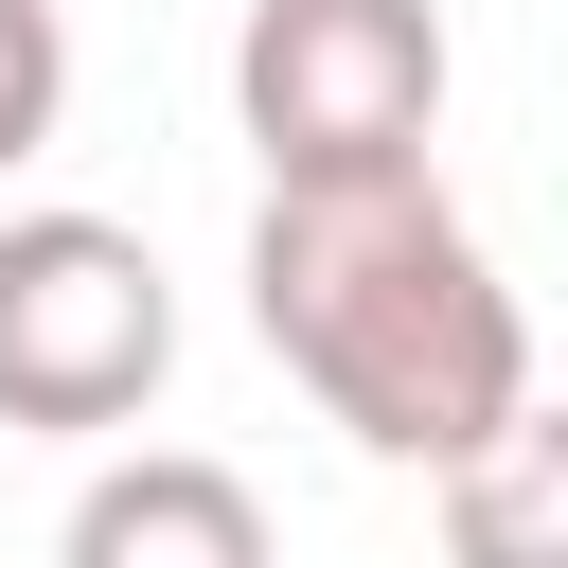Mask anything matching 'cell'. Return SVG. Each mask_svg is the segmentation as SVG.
<instances>
[{"instance_id": "2", "label": "cell", "mask_w": 568, "mask_h": 568, "mask_svg": "<svg viewBox=\"0 0 568 568\" xmlns=\"http://www.w3.org/2000/svg\"><path fill=\"white\" fill-rule=\"evenodd\" d=\"M178 373V284L124 213H0V426L106 444Z\"/></svg>"}, {"instance_id": "4", "label": "cell", "mask_w": 568, "mask_h": 568, "mask_svg": "<svg viewBox=\"0 0 568 568\" xmlns=\"http://www.w3.org/2000/svg\"><path fill=\"white\" fill-rule=\"evenodd\" d=\"M53 568H284V532H266V497H248L231 462L142 444V462H106V479L71 497Z\"/></svg>"}, {"instance_id": "1", "label": "cell", "mask_w": 568, "mask_h": 568, "mask_svg": "<svg viewBox=\"0 0 568 568\" xmlns=\"http://www.w3.org/2000/svg\"><path fill=\"white\" fill-rule=\"evenodd\" d=\"M248 337L302 373V408L373 462H462L497 408H532V320L462 195L426 160L390 178H266L248 213Z\"/></svg>"}, {"instance_id": "5", "label": "cell", "mask_w": 568, "mask_h": 568, "mask_svg": "<svg viewBox=\"0 0 568 568\" xmlns=\"http://www.w3.org/2000/svg\"><path fill=\"white\" fill-rule=\"evenodd\" d=\"M444 497V568H568V426L550 408H497L462 462H426Z\"/></svg>"}, {"instance_id": "6", "label": "cell", "mask_w": 568, "mask_h": 568, "mask_svg": "<svg viewBox=\"0 0 568 568\" xmlns=\"http://www.w3.org/2000/svg\"><path fill=\"white\" fill-rule=\"evenodd\" d=\"M71 124V18L53 0H0V178Z\"/></svg>"}, {"instance_id": "3", "label": "cell", "mask_w": 568, "mask_h": 568, "mask_svg": "<svg viewBox=\"0 0 568 568\" xmlns=\"http://www.w3.org/2000/svg\"><path fill=\"white\" fill-rule=\"evenodd\" d=\"M231 124L266 178H390L444 142V18L426 0H248Z\"/></svg>"}]
</instances>
